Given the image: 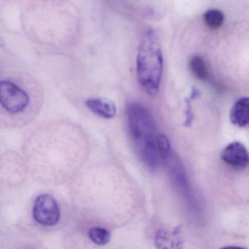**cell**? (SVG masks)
Segmentation results:
<instances>
[{
	"mask_svg": "<svg viewBox=\"0 0 249 249\" xmlns=\"http://www.w3.org/2000/svg\"><path fill=\"white\" fill-rule=\"evenodd\" d=\"M30 97L22 89L10 81H0V104L11 113H21L28 107Z\"/></svg>",
	"mask_w": 249,
	"mask_h": 249,
	"instance_id": "3",
	"label": "cell"
},
{
	"mask_svg": "<svg viewBox=\"0 0 249 249\" xmlns=\"http://www.w3.org/2000/svg\"><path fill=\"white\" fill-rule=\"evenodd\" d=\"M189 65L191 71L197 79L205 81L208 78V68L203 58L196 55L192 56L189 62Z\"/></svg>",
	"mask_w": 249,
	"mask_h": 249,
	"instance_id": "9",
	"label": "cell"
},
{
	"mask_svg": "<svg viewBox=\"0 0 249 249\" xmlns=\"http://www.w3.org/2000/svg\"><path fill=\"white\" fill-rule=\"evenodd\" d=\"M33 216L40 225L52 227L60 219V208L52 195L44 194L37 196L33 207Z\"/></svg>",
	"mask_w": 249,
	"mask_h": 249,
	"instance_id": "4",
	"label": "cell"
},
{
	"mask_svg": "<svg viewBox=\"0 0 249 249\" xmlns=\"http://www.w3.org/2000/svg\"><path fill=\"white\" fill-rule=\"evenodd\" d=\"M199 94H200V93H199V90H198L197 89L193 88L192 89L190 95L186 99V105H187L186 106H187V107H186V120H185L184 124H183L185 126L189 127V126L192 125V122H193L194 120V117H195L193 111H192V103L195 99L199 97Z\"/></svg>",
	"mask_w": 249,
	"mask_h": 249,
	"instance_id": "12",
	"label": "cell"
},
{
	"mask_svg": "<svg viewBox=\"0 0 249 249\" xmlns=\"http://www.w3.org/2000/svg\"><path fill=\"white\" fill-rule=\"evenodd\" d=\"M86 105L92 113L103 119H113L117 111L114 103L104 99L90 98L87 100Z\"/></svg>",
	"mask_w": 249,
	"mask_h": 249,
	"instance_id": "8",
	"label": "cell"
},
{
	"mask_svg": "<svg viewBox=\"0 0 249 249\" xmlns=\"http://www.w3.org/2000/svg\"><path fill=\"white\" fill-rule=\"evenodd\" d=\"M204 22L213 30L220 28L224 22V15L218 9H210L204 14Z\"/></svg>",
	"mask_w": 249,
	"mask_h": 249,
	"instance_id": "10",
	"label": "cell"
},
{
	"mask_svg": "<svg viewBox=\"0 0 249 249\" xmlns=\"http://www.w3.org/2000/svg\"><path fill=\"white\" fill-rule=\"evenodd\" d=\"M162 50L160 37L155 30H146L142 36L137 56V74L140 84L150 96L160 90L162 77Z\"/></svg>",
	"mask_w": 249,
	"mask_h": 249,
	"instance_id": "2",
	"label": "cell"
},
{
	"mask_svg": "<svg viewBox=\"0 0 249 249\" xmlns=\"http://www.w3.org/2000/svg\"><path fill=\"white\" fill-rule=\"evenodd\" d=\"M221 160L229 165L238 170L246 168L249 164V153L243 144L232 142L223 149Z\"/></svg>",
	"mask_w": 249,
	"mask_h": 249,
	"instance_id": "5",
	"label": "cell"
},
{
	"mask_svg": "<svg viewBox=\"0 0 249 249\" xmlns=\"http://www.w3.org/2000/svg\"><path fill=\"white\" fill-rule=\"evenodd\" d=\"M230 121L239 127L247 126L249 121V102L246 97H241L234 103L230 110Z\"/></svg>",
	"mask_w": 249,
	"mask_h": 249,
	"instance_id": "7",
	"label": "cell"
},
{
	"mask_svg": "<svg viewBox=\"0 0 249 249\" xmlns=\"http://www.w3.org/2000/svg\"><path fill=\"white\" fill-rule=\"evenodd\" d=\"M221 249H246L243 247H237V246H227V247L221 248Z\"/></svg>",
	"mask_w": 249,
	"mask_h": 249,
	"instance_id": "13",
	"label": "cell"
},
{
	"mask_svg": "<svg viewBox=\"0 0 249 249\" xmlns=\"http://www.w3.org/2000/svg\"><path fill=\"white\" fill-rule=\"evenodd\" d=\"M155 246L157 249H182L183 238L180 227L161 229L155 236Z\"/></svg>",
	"mask_w": 249,
	"mask_h": 249,
	"instance_id": "6",
	"label": "cell"
},
{
	"mask_svg": "<svg viewBox=\"0 0 249 249\" xmlns=\"http://www.w3.org/2000/svg\"><path fill=\"white\" fill-rule=\"evenodd\" d=\"M90 240L99 246H105L110 242L111 234L106 229L102 227H93L89 231Z\"/></svg>",
	"mask_w": 249,
	"mask_h": 249,
	"instance_id": "11",
	"label": "cell"
},
{
	"mask_svg": "<svg viewBox=\"0 0 249 249\" xmlns=\"http://www.w3.org/2000/svg\"><path fill=\"white\" fill-rule=\"evenodd\" d=\"M128 131L132 145L141 160L157 167L161 160L158 148L155 122L151 112L142 105L132 103L126 109Z\"/></svg>",
	"mask_w": 249,
	"mask_h": 249,
	"instance_id": "1",
	"label": "cell"
}]
</instances>
